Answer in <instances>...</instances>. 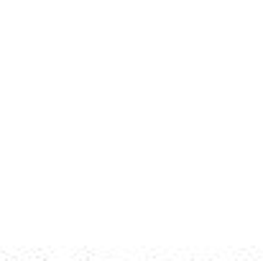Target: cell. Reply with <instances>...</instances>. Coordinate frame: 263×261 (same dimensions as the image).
<instances>
[{
	"label": "cell",
	"mask_w": 263,
	"mask_h": 261,
	"mask_svg": "<svg viewBox=\"0 0 263 261\" xmlns=\"http://www.w3.org/2000/svg\"><path fill=\"white\" fill-rule=\"evenodd\" d=\"M36 261H51V259H36Z\"/></svg>",
	"instance_id": "cell-1"
},
{
	"label": "cell",
	"mask_w": 263,
	"mask_h": 261,
	"mask_svg": "<svg viewBox=\"0 0 263 261\" xmlns=\"http://www.w3.org/2000/svg\"><path fill=\"white\" fill-rule=\"evenodd\" d=\"M15 261H21V259H15Z\"/></svg>",
	"instance_id": "cell-2"
}]
</instances>
